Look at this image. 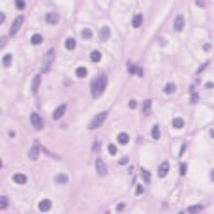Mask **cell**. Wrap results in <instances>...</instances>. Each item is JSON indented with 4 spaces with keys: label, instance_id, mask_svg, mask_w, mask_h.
<instances>
[{
    "label": "cell",
    "instance_id": "41",
    "mask_svg": "<svg viewBox=\"0 0 214 214\" xmlns=\"http://www.w3.org/2000/svg\"><path fill=\"white\" fill-rule=\"evenodd\" d=\"M210 180H212V182H214V169H212V171H210Z\"/></svg>",
    "mask_w": 214,
    "mask_h": 214
},
{
    "label": "cell",
    "instance_id": "18",
    "mask_svg": "<svg viewBox=\"0 0 214 214\" xmlns=\"http://www.w3.org/2000/svg\"><path fill=\"white\" fill-rule=\"evenodd\" d=\"M87 73H88V70L85 68V66H79V68H77V71H75V75L79 77V79H83V77H87Z\"/></svg>",
    "mask_w": 214,
    "mask_h": 214
},
{
    "label": "cell",
    "instance_id": "7",
    "mask_svg": "<svg viewBox=\"0 0 214 214\" xmlns=\"http://www.w3.org/2000/svg\"><path fill=\"white\" fill-rule=\"evenodd\" d=\"M38 154H40V143L38 141H34V145L30 148V152H28V158L30 160H38Z\"/></svg>",
    "mask_w": 214,
    "mask_h": 214
},
{
    "label": "cell",
    "instance_id": "37",
    "mask_svg": "<svg viewBox=\"0 0 214 214\" xmlns=\"http://www.w3.org/2000/svg\"><path fill=\"white\" fill-rule=\"evenodd\" d=\"M128 107H130V109H135V107H137V102H135V100H130V103H128Z\"/></svg>",
    "mask_w": 214,
    "mask_h": 214
},
{
    "label": "cell",
    "instance_id": "19",
    "mask_svg": "<svg viewBox=\"0 0 214 214\" xmlns=\"http://www.w3.org/2000/svg\"><path fill=\"white\" fill-rule=\"evenodd\" d=\"M182 28H184V17L178 15V17L175 19V30H182Z\"/></svg>",
    "mask_w": 214,
    "mask_h": 214
},
{
    "label": "cell",
    "instance_id": "16",
    "mask_svg": "<svg viewBox=\"0 0 214 214\" xmlns=\"http://www.w3.org/2000/svg\"><path fill=\"white\" fill-rule=\"evenodd\" d=\"M128 68H130V73H137L139 77H143V68L133 66V64H128Z\"/></svg>",
    "mask_w": 214,
    "mask_h": 214
},
{
    "label": "cell",
    "instance_id": "43",
    "mask_svg": "<svg viewBox=\"0 0 214 214\" xmlns=\"http://www.w3.org/2000/svg\"><path fill=\"white\" fill-rule=\"evenodd\" d=\"M178 214H182V212H178Z\"/></svg>",
    "mask_w": 214,
    "mask_h": 214
},
{
    "label": "cell",
    "instance_id": "32",
    "mask_svg": "<svg viewBox=\"0 0 214 214\" xmlns=\"http://www.w3.org/2000/svg\"><path fill=\"white\" fill-rule=\"evenodd\" d=\"M8 207V197H0V209H6Z\"/></svg>",
    "mask_w": 214,
    "mask_h": 214
},
{
    "label": "cell",
    "instance_id": "24",
    "mask_svg": "<svg viewBox=\"0 0 214 214\" xmlns=\"http://www.w3.org/2000/svg\"><path fill=\"white\" fill-rule=\"evenodd\" d=\"M64 45H66V49H68V51H73V49H75V40H73V38H68Z\"/></svg>",
    "mask_w": 214,
    "mask_h": 214
},
{
    "label": "cell",
    "instance_id": "5",
    "mask_svg": "<svg viewBox=\"0 0 214 214\" xmlns=\"http://www.w3.org/2000/svg\"><path fill=\"white\" fill-rule=\"evenodd\" d=\"M23 21H25V17H17L15 21H13V25H11V28H10V36H15V34L19 32V28H21V25H23Z\"/></svg>",
    "mask_w": 214,
    "mask_h": 214
},
{
    "label": "cell",
    "instance_id": "25",
    "mask_svg": "<svg viewBox=\"0 0 214 214\" xmlns=\"http://www.w3.org/2000/svg\"><path fill=\"white\" fill-rule=\"evenodd\" d=\"M109 36H111V30H109V26H103L102 28V40H109Z\"/></svg>",
    "mask_w": 214,
    "mask_h": 214
},
{
    "label": "cell",
    "instance_id": "12",
    "mask_svg": "<svg viewBox=\"0 0 214 214\" xmlns=\"http://www.w3.org/2000/svg\"><path fill=\"white\" fill-rule=\"evenodd\" d=\"M45 23L56 25V23H58V15H56V13H47V15H45Z\"/></svg>",
    "mask_w": 214,
    "mask_h": 214
},
{
    "label": "cell",
    "instance_id": "22",
    "mask_svg": "<svg viewBox=\"0 0 214 214\" xmlns=\"http://www.w3.org/2000/svg\"><path fill=\"white\" fill-rule=\"evenodd\" d=\"M11 60H13V56H11L10 53H8V55H4V58H2V66H4V68H10Z\"/></svg>",
    "mask_w": 214,
    "mask_h": 214
},
{
    "label": "cell",
    "instance_id": "38",
    "mask_svg": "<svg viewBox=\"0 0 214 214\" xmlns=\"http://www.w3.org/2000/svg\"><path fill=\"white\" fill-rule=\"evenodd\" d=\"M190 102H192V103H197V102H199V96H197V94H192Z\"/></svg>",
    "mask_w": 214,
    "mask_h": 214
},
{
    "label": "cell",
    "instance_id": "4",
    "mask_svg": "<svg viewBox=\"0 0 214 214\" xmlns=\"http://www.w3.org/2000/svg\"><path fill=\"white\" fill-rule=\"evenodd\" d=\"M53 60H55V51L51 49V51L47 53V56H45V60H43V68H41V70H43V71H49V70H51V66H53Z\"/></svg>",
    "mask_w": 214,
    "mask_h": 214
},
{
    "label": "cell",
    "instance_id": "10",
    "mask_svg": "<svg viewBox=\"0 0 214 214\" xmlns=\"http://www.w3.org/2000/svg\"><path fill=\"white\" fill-rule=\"evenodd\" d=\"M38 207H40L41 212H47V210H51V201H49V199H41Z\"/></svg>",
    "mask_w": 214,
    "mask_h": 214
},
{
    "label": "cell",
    "instance_id": "33",
    "mask_svg": "<svg viewBox=\"0 0 214 214\" xmlns=\"http://www.w3.org/2000/svg\"><path fill=\"white\" fill-rule=\"evenodd\" d=\"M186 169H188L186 163H180V167H178V173H180V175H186Z\"/></svg>",
    "mask_w": 214,
    "mask_h": 214
},
{
    "label": "cell",
    "instance_id": "23",
    "mask_svg": "<svg viewBox=\"0 0 214 214\" xmlns=\"http://www.w3.org/2000/svg\"><path fill=\"white\" fill-rule=\"evenodd\" d=\"M55 182L56 184H66L68 182V175H56L55 177Z\"/></svg>",
    "mask_w": 214,
    "mask_h": 214
},
{
    "label": "cell",
    "instance_id": "9",
    "mask_svg": "<svg viewBox=\"0 0 214 214\" xmlns=\"http://www.w3.org/2000/svg\"><path fill=\"white\" fill-rule=\"evenodd\" d=\"M167 173H169V163H167V162H162V163H160V169H158V175L163 178Z\"/></svg>",
    "mask_w": 214,
    "mask_h": 214
},
{
    "label": "cell",
    "instance_id": "21",
    "mask_svg": "<svg viewBox=\"0 0 214 214\" xmlns=\"http://www.w3.org/2000/svg\"><path fill=\"white\" fill-rule=\"evenodd\" d=\"M150 107H152V102L150 100H145V102H143V113L148 115V113H150Z\"/></svg>",
    "mask_w": 214,
    "mask_h": 214
},
{
    "label": "cell",
    "instance_id": "17",
    "mask_svg": "<svg viewBox=\"0 0 214 214\" xmlns=\"http://www.w3.org/2000/svg\"><path fill=\"white\" fill-rule=\"evenodd\" d=\"M173 128H177V130H182V128H184V120H182L180 117H175V118H173Z\"/></svg>",
    "mask_w": 214,
    "mask_h": 214
},
{
    "label": "cell",
    "instance_id": "14",
    "mask_svg": "<svg viewBox=\"0 0 214 214\" xmlns=\"http://www.w3.org/2000/svg\"><path fill=\"white\" fill-rule=\"evenodd\" d=\"M141 25H143V15H141V13H137V15L132 19V26H133V28H139Z\"/></svg>",
    "mask_w": 214,
    "mask_h": 214
},
{
    "label": "cell",
    "instance_id": "26",
    "mask_svg": "<svg viewBox=\"0 0 214 214\" xmlns=\"http://www.w3.org/2000/svg\"><path fill=\"white\" fill-rule=\"evenodd\" d=\"M30 40H32V43H34V45H40L41 41H43V38H41V34H34Z\"/></svg>",
    "mask_w": 214,
    "mask_h": 214
},
{
    "label": "cell",
    "instance_id": "42",
    "mask_svg": "<svg viewBox=\"0 0 214 214\" xmlns=\"http://www.w3.org/2000/svg\"><path fill=\"white\" fill-rule=\"evenodd\" d=\"M210 137H214V128H212V130H210Z\"/></svg>",
    "mask_w": 214,
    "mask_h": 214
},
{
    "label": "cell",
    "instance_id": "35",
    "mask_svg": "<svg viewBox=\"0 0 214 214\" xmlns=\"http://www.w3.org/2000/svg\"><path fill=\"white\" fill-rule=\"evenodd\" d=\"M141 194H143V186L137 184V186H135V195H141Z\"/></svg>",
    "mask_w": 214,
    "mask_h": 214
},
{
    "label": "cell",
    "instance_id": "13",
    "mask_svg": "<svg viewBox=\"0 0 214 214\" xmlns=\"http://www.w3.org/2000/svg\"><path fill=\"white\" fill-rule=\"evenodd\" d=\"M117 141L120 143V145H128V141H130V137H128V133L126 132H120L117 135Z\"/></svg>",
    "mask_w": 214,
    "mask_h": 214
},
{
    "label": "cell",
    "instance_id": "11",
    "mask_svg": "<svg viewBox=\"0 0 214 214\" xmlns=\"http://www.w3.org/2000/svg\"><path fill=\"white\" fill-rule=\"evenodd\" d=\"M26 175H23V173H15L13 175V182H17V184H26Z\"/></svg>",
    "mask_w": 214,
    "mask_h": 214
},
{
    "label": "cell",
    "instance_id": "2",
    "mask_svg": "<svg viewBox=\"0 0 214 214\" xmlns=\"http://www.w3.org/2000/svg\"><path fill=\"white\" fill-rule=\"evenodd\" d=\"M105 118H107V111H102V113H98V115H96L94 118L90 120L88 128H90V130H96V128H100V126H102V122H103Z\"/></svg>",
    "mask_w": 214,
    "mask_h": 214
},
{
    "label": "cell",
    "instance_id": "30",
    "mask_svg": "<svg viewBox=\"0 0 214 214\" xmlns=\"http://www.w3.org/2000/svg\"><path fill=\"white\" fill-rule=\"evenodd\" d=\"M83 38L85 40H90L92 38V30H90V28H83Z\"/></svg>",
    "mask_w": 214,
    "mask_h": 214
},
{
    "label": "cell",
    "instance_id": "29",
    "mask_svg": "<svg viewBox=\"0 0 214 214\" xmlns=\"http://www.w3.org/2000/svg\"><path fill=\"white\" fill-rule=\"evenodd\" d=\"M141 177H143V180H145V182H150V173H148L147 169H141Z\"/></svg>",
    "mask_w": 214,
    "mask_h": 214
},
{
    "label": "cell",
    "instance_id": "39",
    "mask_svg": "<svg viewBox=\"0 0 214 214\" xmlns=\"http://www.w3.org/2000/svg\"><path fill=\"white\" fill-rule=\"evenodd\" d=\"M92 150H94V152L100 150V141H94V145H92Z\"/></svg>",
    "mask_w": 214,
    "mask_h": 214
},
{
    "label": "cell",
    "instance_id": "36",
    "mask_svg": "<svg viewBox=\"0 0 214 214\" xmlns=\"http://www.w3.org/2000/svg\"><path fill=\"white\" fill-rule=\"evenodd\" d=\"M15 6H17L19 10H25V2H23V0H17V2H15Z\"/></svg>",
    "mask_w": 214,
    "mask_h": 214
},
{
    "label": "cell",
    "instance_id": "15",
    "mask_svg": "<svg viewBox=\"0 0 214 214\" xmlns=\"http://www.w3.org/2000/svg\"><path fill=\"white\" fill-rule=\"evenodd\" d=\"M40 83H41V75H36L34 79H32V92H38Z\"/></svg>",
    "mask_w": 214,
    "mask_h": 214
},
{
    "label": "cell",
    "instance_id": "34",
    "mask_svg": "<svg viewBox=\"0 0 214 214\" xmlns=\"http://www.w3.org/2000/svg\"><path fill=\"white\" fill-rule=\"evenodd\" d=\"M107 150H109L111 156H115V154H117V147H115V145H109V148H107Z\"/></svg>",
    "mask_w": 214,
    "mask_h": 214
},
{
    "label": "cell",
    "instance_id": "31",
    "mask_svg": "<svg viewBox=\"0 0 214 214\" xmlns=\"http://www.w3.org/2000/svg\"><path fill=\"white\" fill-rule=\"evenodd\" d=\"M152 137L154 139H160V126H154L152 128Z\"/></svg>",
    "mask_w": 214,
    "mask_h": 214
},
{
    "label": "cell",
    "instance_id": "3",
    "mask_svg": "<svg viewBox=\"0 0 214 214\" xmlns=\"http://www.w3.org/2000/svg\"><path fill=\"white\" fill-rule=\"evenodd\" d=\"M30 124L36 128V130H43V120L38 113H30Z\"/></svg>",
    "mask_w": 214,
    "mask_h": 214
},
{
    "label": "cell",
    "instance_id": "1",
    "mask_svg": "<svg viewBox=\"0 0 214 214\" xmlns=\"http://www.w3.org/2000/svg\"><path fill=\"white\" fill-rule=\"evenodd\" d=\"M105 87H107V77L102 73V75L96 77L94 83H92V98H100V96H102V92L105 90Z\"/></svg>",
    "mask_w": 214,
    "mask_h": 214
},
{
    "label": "cell",
    "instance_id": "8",
    "mask_svg": "<svg viewBox=\"0 0 214 214\" xmlns=\"http://www.w3.org/2000/svg\"><path fill=\"white\" fill-rule=\"evenodd\" d=\"M64 113H66V103H62V105H58V107H56V109H55V113H53V118H55V120H58V118L64 115Z\"/></svg>",
    "mask_w": 214,
    "mask_h": 214
},
{
    "label": "cell",
    "instance_id": "27",
    "mask_svg": "<svg viewBox=\"0 0 214 214\" xmlns=\"http://www.w3.org/2000/svg\"><path fill=\"white\" fill-rule=\"evenodd\" d=\"M175 83H167L165 85V88H163V90H165V94H173V92H175Z\"/></svg>",
    "mask_w": 214,
    "mask_h": 214
},
{
    "label": "cell",
    "instance_id": "6",
    "mask_svg": "<svg viewBox=\"0 0 214 214\" xmlns=\"http://www.w3.org/2000/svg\"><path fill=\"white\" fill-rule=\"evenodd\" d=\"M96 171H98L100 177H105L107 175V167H105V163H103L102 158H96Z\"/></svg>",
    "mask_w": 214,
    "mask_h": 214
},
{
    "label": "cell",
    "instance_id": "40",
    "mask_svg": "<svg viewBox=\"0 0 214 214\" xmlns=\"http://www.w3.org/2000/svg\"><path fill=\"white\" fill-rule=\"evenodd\" d=\"M117 210H118V212L124 210V203H118V205H117Z\"/></svg>",
    "mask_w": 214,
    "mask_h": 214
},
{
    "label": "cell",
    "instance_id": "28",
    "mask_svg": "<svg viewBox=\"0 0 214 214\" xmlns=\"http://www.w3.org/2000/svg\"><path fill=\"white\" fill-rule=\"evenodd\" d=\"M90 60H92V62H100V60H102V53H100V51H94V53L90 55Z\"/></svg>",
    "mask_w": 214,
    "mask_h": 214
},
{
    "label": "cell",
    "instance_id": "20",
    "mask_svg": "<svg viewBox=\"0 0 214 214\" xmlns=\"http://www.w3.org/2000/svg\"><path fill=\"white\" fill-rule=\"evenodd\" d=\"M203 210V205H192V207H188V212L190 214H197V212H201Z\"/></svg>",
    "mask_w": 214,
    "mask_h": 214
}]
</instances>
